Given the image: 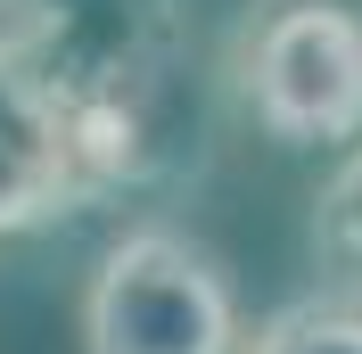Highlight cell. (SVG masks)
I'll return each mask as SVG.
<instances>
[{
	"mask_svg": "<svg viewBox=\"0 0 362 354\" xmlns=\"http://www.w3.org/2000/svg\"><path fill=\"white\" fill-rule=\"evenodd\" d=\"M239 108L288 149L362 140V8L354 0H255L230 33Z\"/></svg>",
	"mask_w": 362,
	"mask_h": 354,
	"instance_id": "cell-2",
	"label": "cell"
},
{
	"mask_svg": "<svg viewBox=\"0 0 362 354\" xmlns=\"http://www.w3.org/2000/svg\"><path fill=\"white\" fill-rule=\"evenodd\" d=\"M83 198H99V181L83 165L66 99L25 67V50H0V239L42 231Z\"/></svg>",
	"mask_w": 362,
	"mask_h": 354,
	"instance_id": "cell-4",
	"label": "cell"
},
{
	"mask_svg": "<svg viewBox=\"0 0 362 354\" xmlns=\"http://www.w3.org/2000/svg\"><path fill=\"white\" fill-rule=\"evenodd\" d=\"M247 354H362V305L354 297H296L255 330Z\"/></svg>",
	"mask_w": 362,
	"mask_h": 354,
	"instance_id": "cell-5",
	"label": "cell"
},
{
	"mask_svg": "<svg viewBox=\"0 0 362 354\" xmlns=\"http://www.w3.org/2000/svg\"><path fill=\"white\" fill-rule=\"evenodd\" d=\"M17 33H25V0H0V50H17Z\"/></svg>",
	"mask_w": 362,
	"mask_h": 354,
	"instance_id": "cell-7",
	"label": "cell"
},
{
	"mask_svg": "<svg viewBox=\"0 0 362 354\" xmlns=\"http://www.w3.org/2000/svg\"><path fill=\"white\" fill-rule=\"evenodd\" d=\"M313 256L329 280L362 288V140L354 156H346L338 173L321 181V198H313Z\"/></svg>",
	"mask_w": 362,
	"mask_h": 354,
	"instance_id": "cell-6",
	"label": "cell"
},
{
	"mask_svg": "<svg viewBox=\"0 0 362 354\" xmlns=\"http://www.w3.org/2000/svg\"><path fill=\"white\" fill-rule=\"evenodd\" d=\"M83 354H239L223 264L165 222L124 231L83 288Z\"/></svg>",
	"mask_w": 362,
	"mask_h": 354,
	"instance_id": "cell-3",
	"label": "cell"
},
{
	"mask_svg": "<svg viewBox=\"0 0 362 354\" xmlns=\"http://www.w3.org/2000/svg\"><path fill=\"white\" fill-rule=\"evenodd\" d=\"M17 50L66 99L99 190L157 173L165 91L181 58V0H25Z\"/></svg>",
	"mask_w": 362,
	"mask_h": 354,
	"instance_id": "cell-1",
	"label": "cell"
}]
</instances>
